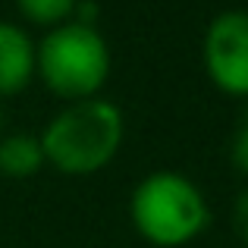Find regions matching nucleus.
Returning <instances> with one entry per match:
<instances>
[{
  "instance_id": "8",
  "label": "nucleus",
  "mask_w": 248,
  "mask_h": 248,
  "mask_svg": "<svg viewBox=\"0 0 248 248\" xmlns=\"http://www.w3.org/2000/svg\"><path fill=\"white\" fill-rule=\"evenodd\" d=\"M232 230H236V236L248 248V186L236 195V204H232Z\"/></svg>"
},
{
  "instance_id": "1",
  "label": "nucleus",
  "mask_w": 248,
  "mask_h": 248,
  "mask_svg": "<svg viewBox=\"0 0 248 248\" xmlns=\"http://www.w3.org/2000/svg\"><path fill=\"white\" fill-rule=\"evenodd\" d=\"M126 120L123 110L107 97L66 104L38 135L44 164L66 176H91L120 154Z\"/></svg>"
},
{
  "instance_id": "3",
  "label": "nucleus",
  "mask_w": 248,
  "mask_h": 248,
  "mask_svg": "<svg viewBox=\"0 0 248 248\" xmlns=\"http://www.w3.org/2000/svg\"><path fill=\"white\" fill-rule=\"evenodd\" d=\"M35 76L69 104L97 97L110 76V47L97 29L69 19L35 44Z\"/></svg>"
},
{
  "instance_id": "4",
  "label": "nucleus",
  "mask_w": 248,
  "mask_h": 248,
  "mask_svg": "<svg viewBox=\"0 0 248 248\" xmlns=\"http://www.w3.org/2000/svg\"><path fill=\"white\" fill-rule=\"evenodd\" d=\"M207 79L230 97H248V13L223 10L204 31Z\"/></svg>"
},
{
  "instance_id": "9",
  "label": "nucleus",
  "mask_w": 248,
  "mask_h": 248,
  "mask_svg": "<svg viewBox=\"0 0 248 248\" xmlns=\"http://www.w3.org/2000/svg\"><path fill=\"white\" fill-rule=\"evenodd\" d=\"M232 164H236L239 173L248 176V116H245L242 126H239L236 139H232Z\"/></svg>"
},
{
  "instance_id": "10",
  "label": "nucleus",
  "mask_w": 248,
  "mask_h": 248,
  "mask_svg": "<svg viewBox=\"0 0 248 248\" xmlns=\"http://www.w3.org/2000/svg\"><path fill=\"white\" fill-rule=\"evenodd\" d=\"M0 132H3V110H0Z\"/></svg>"
},
{
  "instance_id": "5",
  "label": "nucleus",
  "mask_w": 248,
  "mask_h": 248,
  "mask_svg": "<svg viewBox=\"0 0 248 248\" xmlns=\"http://www.w3.org/2000/svg\"><path fill=\"white\" fill-rule=\"evenodd\" d=\"M35 79V41L16 22L0 19V97L25 91Z\"/></svg>"
},
{
  "instance_id": "2",
  "label": "nucleus",
  "mask_w": 248,
  "mask_h": 248,
  "mask_svg": "<svg viewBox=\"0 0 248 248\" xmlns=\"http://www.w3.org/2000/svg\"><path fill=\"white\" fill-rule=\"evenodd\" d=\"M129 217L145 242L157 248H179L198 239L211 223L207 198L186 173L157 170L135 186Z\"/></svg>"
},
{
  "instance_id": "6",
  "label": "nucleus",
  "mask_w": 248,
  "mask_h": 248,
  "mask_svg": "<svg viewBox=\"0 0 248 248\" xmlns=\"http://www.w3.org/2000/svg\"><path fill=\"white\" fill-rule=\"evenodd\" d=\"M44 167V151L35 135H0V173L10 179H29Z\"/></svg>"
},
{
  "instance_id": "7",
  "label": "nucleus",
  "mask_w": 248,
  "mask_h": 248,
  "mask_svg": "<svg viewBox=\"0 0 248 248\" xmlns=\"http://www.w3.org/2000/svg\"><path fill=\"white\" fill-rule=\"evenodd\" d=\"M76 3L79 0H16L19 13L41 29H57V25L69 22L76 13Z\"/></svg>"
}]
</instances>
